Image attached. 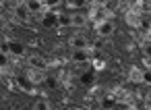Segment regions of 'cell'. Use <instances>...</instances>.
<instances>
[{
	"mask_svg": "<svg viewBox=\"0 0 151 110\" xmlns=\"http://www.w3.org/2000/svg\"><path fill=\"white\" fill-rule=\"evenodd\" d=\"M9 56H11L9 52L0 50V67H2V69H6V67H9V62H11V58H9Z\"/></svg>",
	"mask_w": 151,
	"mask_h": 110,
	"instance_id": "2e32d148",
	"label": "cell"
},
{
	"mask_svg": "<svg viewBox=\"0 0 151 110\" xmlns=\"http://www.w3.org/2000/svg\"><path fill=\"white\" fill-rule=\"evenodd\" d=\"M29 64H31V67H40V69H44V60H42V56H37V54L29 56Z\"/></svg>",
	"mask_w": 151,
	"mask_h": 110,
	"instance_id": "e0dca14e",
	"label": "cell"
},
{
	"mask_svg": "<svg viewBox=\"0 0 151 110\" xmlns=\"http://www.w3.org/2000/svg\"><path fill=\"white\" fill-rule=\"evenodd\" d=\"M68 46H70L73 50H79V48H87L89 42H87V38H85L83 33H77V35H73V38L68 40Z\"/></svg>",
	"mask_w": 151,
	"mask_h": 110,
	"instance_id": "ba28073f",
	"label": "cell"
},
{
	"mask_svg": "<svg viewBox=\"0 0 151 110\" xmlns=\"http://www.w3.org/2000/svg\"><path fill=\"white\" fill-rule=\"evenodd\" d=\"M46 85H48V87H56V85H58V79H56V77H46Z\"/></svg>",
	"mask_w": 151,
	"mask_h": 110,
	"instance_id": "ffe728a7",
	"label": "cell"
},
{
	"mask_svg": "<svg viewBox=\"0 0 151 110\" xmlns=\"http://www.w3.org/2000/svg\"><path fill=\"white\" fill-rule=\"evenodd\" d=\"M70 25V13H58V29Z\"/></svg>",
	"mask_w": 151,
	"mask_h": 110,
	"instance_id": "4fadbf2b",
	"label": "cell"
},
{
	"mask_svg": "<svg viewBox=\"0 0 151 110\" xmlns=\"http://www.w3.org/2000/svg\"><path fill=\"white\" fill-rule=\"evenodd\" d=\"M143 77H145V71H141L139 67H132V69H130V73H128L130 83H143Z\"/></svg>",
	"mask_w": 151,
	"mask_h": 110,
	"instance_id": "30bf717a",
	"label": "cell"
},
{
	"mask_svg": "<svg viewBox=\"0 0 151 110\" xmlns=\"http://www.w3.org/2000/svg\"><path fill=\"white\" fill-rule=\"evenodd\" d=\"M124 19H126V23H128L130 27H134V29H139V27H141V23H143V21H141V11H137L134 7H132V9H128V13H126V17H124Z\"/></svg>",
	"mask_w": 151,
	"mask_h": 110,
	"instance_id": "5b68a950",
	"label": "cell"
},
{
	"mask_svg": "<svg viewBox=\"0 0 151 110\" xmlns=\"http://www.w3.org/2000/svg\"><path fill=\"white\" fill-rule=\"evenodd\" d=\"M95 33L99 38H110L114 33V21L112 19H101L95 23Z\"/></svg>",
	"mask_w": 151,
	"mask_h": 110,
	"instance_id": "6da1fadb",
	"label": "cell"
},
{
	"mask_svg": "<svg viewBox=\"0 0 151 110\" xmlns=\"http://www.w3.org/2000/svg\"><path fill=\"white\" fill-rule=\"evenodd\" d=\"M9 54H11V56H17V58H23V56L27 54V48H25L21 42L9 40Z\"/></svg>",
	"mask_w": 151,
	"mask_h": 110,
	"instance_id": "8992f818",
	"label": "cell"
},
{
	"mask_svg": "<svg viewBox=\"0 0 151 110\" xmlns=\"http://www.w3.org/2000/svg\"><path fill=\"white\" fill-rule=\"evenodd\" d=\"M104 67H106L104 58H101V60H99V58H95V60H93V69H95V71H99V69H104Z\"/></svg>",
	"mask_w": 151,
	"mask_h": 110,
	"instance_id": "d6986e66",
	"label": "cell"
},
{
	"mask_svg": "<svg viewBox=\"0 0 151 110\" xmlns=\"http://www.w3.org/2000/svg\"><path fill=\"white\" fill-rule=\"evenodd\" d=\"M25 77H27L33 85H37V83L46 81V73H44V69H40V67H31V69L25 73Z\"/></svg>",
	"mask_w": 151,
	"mask_h": 110,
	"instance_id": "277c9868",
	"label": "cell"
},
{
	"mask_svg": "<svg viewBox=\"0 0 151 110\" xmlns=\"http://www.w3.org/2000/svg\"><path fill=\"white\" fill-rule=\"evenodd\" d=\"M31 17H33V13L29 11V7H27L25 2H21V4L15 7V19H17L19 23H29Z\"/></svg>",
	"mask_w": 151,
	"mask_h": 110,
	"instance_id": "7a4b0ae2",
	"label": "cell"
},
{
	"mask_svg": "<svg viewBox=\"0 0 151 110\" xmlns=\"http://www.w3.org/2000/svg\"><path fill=\"white\" fill-rule=\"evenodd\" d=\"M42 25L52 29V27H58V11L52 9V11H44L42 13Z\"/></svg>",
	"mask_w": 151,
	"mask_h": 110,
	"instance_id": "3957f363",
	"label": "cell"
},
{
	"mask_svg": "<svg viewBox=\"0 0 151 110\" xmlns=\"http://www.w3.org/2000/svg\"><path fill=\"white\" fill-rule=\"evenodd\" d=\"M33 108H42V110H48V108H52V104H50V102H46V100H37V102L33 104Z\"/></svg>",
	"mask_w": 151,
	"mask_h": 110,
	"instance_id": "ac0fdd59",
	"label": "cell"
},
{
	"mask_svg": "<svg viewBox=\"0 0 151 110\" xmlns=\"http://www.w3.org/2000/svg\"><path fill=\"white\" fill-rule=\"evenodd\" d=\"M101 106H104V108H110V106H118V98H116V96H106V98L101 100Z\"/></svg>",
	"mask_w": 151,
	"mask_h": 110,
	"instance_id": "5bb4252c",
	"label": "cell"
},
{
	"mask_svg": "<svg viewBox=\"0 0 151 110\" xmlns=\"http://www.w3.org/2000/svg\"><path fill=\"white\" fill-rule=\"evenodd\" d=\"M42 2H44L46 11H52V9H58L62 4V0H42Z\"/></svg>",
	"mask_w": 151,
	"mask_h": 110,
	"instance_id": "9a60e30c",
	"label": "cell"
},
{
	"mask_svg": "<svg viewBox=\"0 0 151 110\" xmlns=\"http://www.w3.org/2000/svg\"><path fill=\"white\" fill-rule=\"evenodd\" d=\"M79 79H81L83 85H91V83L95 81V69H93V71H87V73H81Z\"/></svg>",
	"mask_w": 151,
	"mask_h": 110,
	"instance_id": "7c38bea8",
	"label": "cell"
},
{
	"mask_svg": "<svg viewBox=\"0 0 151 110\" xmlns=\"http://www.w3.org/2000/svg\"><path fill=\"white\" fill-rule=\"evenodd\" d=\"M87 21H89V17L85 15V11H75V13H70V27H85Z\"/></svg>",
	"mask_w": 151,
	"mask_h": 110,
	"instance_id": "52a82bcc",
	"label": "cell"
},
{
	"mask_svg": "<svg viewBox=\"0 0 151 110\" xmlns=\"http://www.w3.org/2000/svg\"><path fill=\"white\" fill-rule=\"evenodd\" d=\"M145 98H147V100H149V102H151V89H149V91H147V96H145Z\"/></svg>",
	"mask_w": 151,
	"mask_h": 110,
	"instance_id": "44dd1931",
	"label": "cell"
},
{
	"mask_svg": "<svg viewBox=\"0 0 151 110\" xmlns=\"http://www.w3.org/2000/svg\"><path fill=\"white\" fill-rule=\"evenodd\" d=\"M91 0H66V7L70 11H85V7H89Z\"/></svg>",
	"mask_w": 151,
	"mask_h": 110,
	"instance_id": "9c48e42d",
	"label": "cell"
},
{
	"mask_svg": "<svg viewBox=\"0 0 151 110\" xmlns=\"http://www.w3.org/2000/svg\"><path fill=\"white\" fill-rule=\"evenodd\" d=\"M25 4L29 7V11L35 15V13H44L46 11V7H44V2L42 0H25Z\"/></svg>",
	"mask_w": 151,
	"mask_h": 110,
	"instance_id": "8fae6325",
	"label": "cell"
}]
</instances>
